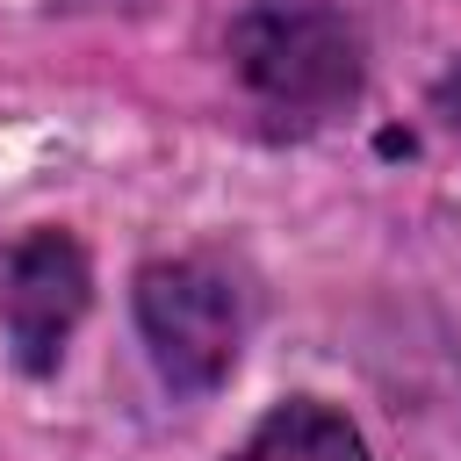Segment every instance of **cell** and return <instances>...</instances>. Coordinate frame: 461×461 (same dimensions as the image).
I'll use <instances>...</instances> for the list:
<instances>
[{"label":"cell","mask_w":461,"mask_h":461,"mask_svg":"<svg viewBox=\"0 0 461 461\" xmlns=\"http://www.w3.org/2000/svg\"><path fill=\"white\" fill-rule=\"evenodd\" d=\"M230 65L274 130H324L360 101V36L331 0H245Z\"/></svg>","instance_id":"cell-1"},{"label":"cell","mask_w":461,"mask_h":461,"mask_svg":"<svg viewBox=\"0 0 461 461\" xmlns=\"http://www.w3.org/2000/svg\"><path fill=\"white\" fill-rule=\"evenodd\" d=\"M245 324H252L245 281L216 259H151L137 274V331L180 396H209L230 382Z\"/></svg>","instance_id":"cell-2"},{"label":"cell","mask_w":461,"mask_h":461,"mask_svg":"<svg viewBox=\"0 0 461 461\" xmlns=\"http://www.w3.org/2000/svg\"><path fill=\"white\" fill-rule=\"evenodd\" d=\"M94 303V267L72 230H29L0 267V331L22 375H50Z\"/></svg>","instance_id":"cell-3"},{"label":"cell","mask_w":461,"mask_h":461,"mask_svg":"<svg viewBox=\"0 0 461 461\" xmlns=\"http://www.w3.org/2000/svg\"><path fill=\"white\" fill-rule=\"evenodd\" d=\"M230 461H375V454H367V439L353 432V418H339V411L317 403V396H295V403H274V411L245 432V447H238Z\"/></svg>","instance_id":"cell-4"},{"label":"cell","mask_w":461,"mask_h":461,"mask_svg":"<svg viewBox=\"0 0 461 461\" xmlns=\"http://www.w3.org/2000/svg\"><path fill=\"white\" fill-rule=\"evenodd\" d=\"M432 115H439V122H447V130L461 137V65H454V72H447V79L432 86Z\"/></svg>","instance_id":"cell-5"}]
</instances>
